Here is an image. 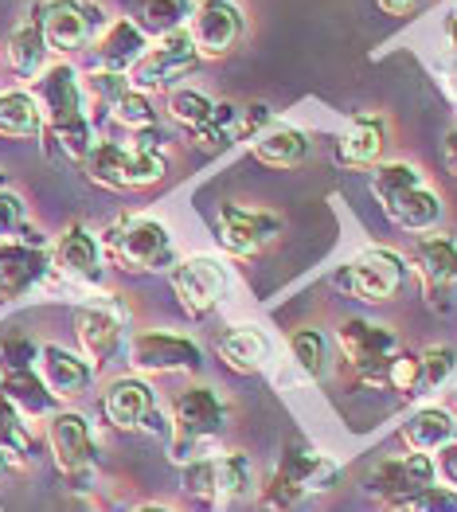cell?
Segmentation results:
<instances>
[{"label":"cell","mask_w":457,"mask_h":512,"mask_svg":"<svg viewBox=\"0 0 457 512\" xmlns=\"http://www.w3.org/2000/svg\"><path fill=\"white\" fill-rule=\"evenodd\" d=\"M32 98L40 106L43 137L55 141L71 161L83 165L86 153L94 149V133H90L79 71L71 63H47L40 79H32Z\"/></svg>","instance_id":"cell-1"},{"label":"cell","mask_w":457,"mask_h":512,"mask_svg":"<svg viewBox=\"0 0 457 512\" xmlns=\"http://www.w3.org/2000/svg\"><path fill=\"white\" fill-rule=\"evenodd\" d=\"M372 196L383 215L403 231H434L442 223V200L430 184H422V172L411 161H383L372 172Z\"/></svg>","instance_id":"cell-2"},{"label":"cell","mask_w":457,"mask_h":512,"mask_svg":"<svg viewBox=\"0 0 457 512\" xmlns=\"http://www.w3.org/2000/svg\"><path fill=\"white\" fill-rule=\"evenodd\" d=\"M102 255L125 274H161L176 266V247L161 219L122 212L102 231Z\"/></svg>","instance_id":"cell-3"},{"label":"cell","mask_w":457,"mask_h":512,"mask_svg":"<svg viewBox=\"0 0 457 512\" xmlns=\"http://www.w3.org/2000/svg\"><path fill=\"white\" fill-rule=\"evenodd\" d=\"M336 481H340V470H336L325 454L290 442L286 454L278 458L274 473L262 481L258 501H262V509H270V512H293L305 497L329 493Z\"/></svg>","instance_id":"cell-4"},{"label":"cell","mask_w":457,"mask_h":512,"mask_svg":"<svg viewBox=\"0 0 457 512\" xmlns=\"http://www.w3.org/2000/svg\"><path fill=\"white\" fill-rule=\"evenodd\" d=\"M223 423H227V403L215 387L196 384L180 391L172 399V462L188 466V462L204 458L200 450L219 438Z\"/></svg>","instance_id":"cell-5"},{"label":"cell","mask_w":457,"mask_h":512,"mask_svg":"<svg viewBox=\"0 0 457 512\" xmlns=\"http://www.w3.org/2000/svg\"><path fill=\"white\" fill-rule=\"evenodd\" d=\"M86 176L98 188H114V192H133V188H149L165 176V153L161 149H145V145H118V141H94V149L83 161Z\"/></svg>","instance_id":"cell-6"},{"label":"cell","mask_w":457,"mask_h":512,"mask_svg":"<svg viewBox=\"0 0 457 512\" xmlns=\"http://www.w3.org/2000/svg\"><path fill=\"white\" fill-rule=\"evenodd\" d=\"M336 348H340L348 372H356L364 384L372 387H387V372L403 352L399 337L387 325H375L364 317H352L336 329Z\"/></svg>","instance_id":"cell-7"},{"label":"cell","mask_w":457,"mask_h":512,"mask_svg":"<svg viewBox=\"0 0 457 512\" xmlns=\"http://www.w3.org/2000/svg\"><path fill=\"white\" fill-rule=\"evenodd\" d=\"M43 28V40L59 55H75L98 40V32L110 24L106 12L94 0H40L32 4Z\"/></svg>","instance_id":"cell-8"},{"label":"cell","mask_w":457,"mask_h":512,"mask_svg":"<svg viewBox=\"0 0 457 512\" xmlns=\"http://www.w3.org/2000/svg\"><path fill=\"white\" fill-rule=\"evenodd\" d=\"M196 67H200V51H196V43H192L188 28H184V32H172L165 40H153L145 47V55L129 71V86L141 90V94H153V90H168L172 94L176 83L184 75H192Z\"/></svg>","instance_id":"cell-9"},{"label":"cell","mask_w":457,"mask_h":512,"mask_svg":"<svg viewBox=\"0 0 457 512\" xmlns=\"http://www.w3.org/2000/svg\"><path fill=\"white\" fill-rule=\"evenodd\" d=\"M333 286L340 294H348V298L379 305V301L399 294V286H403V258L395 255V251H383V247L360 251V255L348 258L336 270Z\"/></svg>","instance_id":"cell-10"},{"label":"cell","mask_w":457,"mask_h":512,"mask_svg":"<svg viewBox=\"0 0 457 512\" xmlns=\"http://www.w3.org/2000/svg\"><path fill=\"white\" fill-rule=\"evenodd\" d=\"M254 470L247 454H204L184 466V493L196 501H235L250 497Z\"/></svg>","instance_id":"cell-11"},{"label":"cell","mask_w":457,"mask_h":512,"mask_svg":"<svg viewBox=\"0 0 457 512\" xmlns=\"http://www.w3.org/2000/svg\"><path fill=\"white\" fill-rule=\"evenodd\" d=\"M204 352L184 333L145 329L129 341V368L137 376H165V372H200Z\"/></svg>","instance_id":"cell-12"},{"label":"cell","mask_w":457,"mask_h":512,"mask_svg":"<svg viewBox=\"0 0 457 512\" xmlns=\"http://www.w3.org/2000/svg\"><path fill=\"white\" fill-rule=\"evenodd\" d=\"M434 458L430 454H403V458H387L379 462L364 485V493L379 501L383 509H407L426 485H434Z\"/></svg>","instance_id":"cell-13"},{"label":"cell","mask_w":457,"mask_h":512,"mask_svg":"<svg viewBox=\"0 0 457 512\" xmlns=\"http://www.w3.org/2000/svg\"><path fill=\"white\" fill-rule=\"evenodd\" d=\"M75 337L90 360V368H102L125 341V309L118 298L98 294L75 309Z\"/></svg>","instance_id":"cell-14"},{"label":"cell","mask_w":457,"mask_h":512,"mask_svg":"<svg viewBox=\"0 0 457 512\" xmlns=\"http://www.w3.org/2000/svg\"><path fill=\"white\" fill-rule=\"evenodd\" d=\"M282 235V215L274 212H254V208H239V204H223L215 215V239L227 255L254 258L262 255L274 239Z\"/></svg>","instance_id":"cell-15"},{"label":"cell","mask_w":457,"mask_h":512,"mask_svg":"<svg viewBox=\"0 0 457 512\" xmlns=\"http://www.w3.org/2000/svg\"><path fill=\"white\" fill-rule=\"evenodd\" d=\"M168 282H172V294L188 317H208L219 305V298L227 294V270L208 255L180 258L168 270Z\"/></svg>","instance_id":"cell-16"},{"label":"cell","mask_w":457,"mask_h":512,"mask_svg":"<svg viewBox=\"0 0 457 512\" xmlns=\"http://www.w3.org/2000/svg\"><path fill=\"white\" fill-rule=\"evenodd\" d=\"M247 20L243 8L235 0H200L192 20H188V36L196 43L200 59H223L235 51V43L243 40Z\"/></svg>","instance_id":"cell-17"},{"label":"cell","mask_w":457,"mask_h":512,"mask_svg":"<svg viewBox=\"0 0 457 512\" xmlns=\"http://www.w3.org/2000/svg\"><path fill=\"white\" fill-rule=\"evenodd\" d=\"M51 270V247L43 235L0 243V301L28 298Z\"/></svg>","instance_id":"cell-18"},{"label":"cell","mask_w":457,"mask_h":512,"mask_svg":"<svg viewBox=\"0 0 457 512\" xmlns=\"http://www.w3.org/2000/svg\"><path fill=\"white\" fill-rule=\"evenodd\" d=\"M102 258V243L86 223H71L51 247L55 270L75 286H102Z\"/></svg>","instance_id":"cell-19"},{"label":"cell","mask_w":457,"mask_h":512,"mask_svg":"<svg viewBox=\"0 0 457 512\" xmlns=\"http://www.w3.org/2000/svg\"><path fill=\"white\" fill-rule=\"evenodd\" d=\"M47 442H51L55 466L67 477H79L94 466V434L79 411H55L47 423Z\"/></svg>","instance_id":"cell-20"},{"label":"cell","mask_w":457,"mask_h":512,"mask_svg":"<svg viewBox=\"0 0 457 512\" xmlns=\"http://www.w3.org/2000/svg\"><path fill=\"white\" fill-rule=\"evenodd\" d=\"M102 415L114 430H145L157 415V395L141 376H122L106 387Z\"/></svg>","instance_id":"cell-21"},{"label":"cell","mask_w":457,"mask_h":512,"mask_svg":"<svg viewBox=\"0 0 457 512\" xmlns=\"http://www.w3.org/2000/svg\"><path fill=\"white\" fill-rule=\"evenodd\" d=\"M36 372H40L43 387L55 399H79V395H86L90 380H94L90 360L79 356V352H71V348H63V344H40Z\"/></svg>","instance_id":"cell-22"},{"label":"cell","mask_w":457,"mask_h":512,"mask_svg":"<svg viewBox=\"0 0 457 512\" xmlns=\"http://www.w3.org/2000/svg\"><path fill=\"white\" fill-rule=\"evenodd\" d=\"M145 47H149V40L133 28V20L114 16V20L98 32V40L90 43L94 71H102V75H125V79H129L133 63L145 55Z\"/></svg>","instance_id":"cell-23"},{"label":"cell","mask_w":457,"mask_h":512,"mask_svg":"<svg viewBox=\"0 0 457 512\" xmlns=\"http://www.w3.org/2000/svg\"><path fill=\"white\" fill-rule=\"evenodd\" d=\"M192 12H196L192 0H125V20H133V28L149 43L184 32Z\"/></svg>","instance_id":"cell-24"},{"label":"cell","mask_w":457,"mask_h":512,"mask_svg":"<svg viewBox=\"0 0 457 512\" xmlns=\"http://www.w3.org/2000/svg\"><path fill=\"white\" fill-rule=\"evenodd\" d=\"M411 266H415V274L430 294H442V290L457 286V243L446 235L422 239L411 251Z\"/></svg>","instance_id":"cell-25"},{"label":"cell","mask_w":457,"mask_h":512,"mask_svg":"<svg viewBox=\"0 0 457 512\" xmlns=\"http://www.w3.org/2000/svg\"><path fill=\"white\" fill-rule=\"evenodd\" d=\"M457 434V419L446 411V407H422L415 411L403 430H399V438H403V446L411 450V454H438L442 446H450Z\"/></svg>","instance_id":"cell-26"},{"label":"cell","mask_w":457,"mask_h":512,"mask_svg":"<svg viewBox=\"0 0 457 512\" xmlns=\"http://www.w3.org/2000/svg\"><path fill=\"white\" fill-rule=\"evenodd\" d=\"M383 153V118L375 114H356L348 129L340 133V145H336V161L344 169H372Z\"/></svg>","instance_id":"cell-27"},{"label":"cell","mask_w":457,"mask_h":512,"mask_svg":"<svg viewBox=\"0 0 457 512\" xmlns=\"http://www.w3.org/2000/svg\"><path fill=\"white\" fill-rule=\"evenodd\" d=\"M215 352H219V360L231 372L250 376V372H262L266 368V360H270V337L262 329H254V325H235V329H227L215 341Z\"/></svg>","instance_id":"cell-28"},{"label":"cell","mask_w":457,"mask_h":512,"mask_svg":"<svg viewBox=\"0 0 457 512\" xmlns=\"http://www.w3.org/2000/svg\"><path fill=\"white\" fill-rule=\"evenodd\" d=\"M250 153L266 169H293L309 157V137L293 126H266L250 137Z\"/></svg>","instance_id":"cell-29"},{"label":"cell","mask_w":457,"mask_h":512,"mask_svg":"<svg viewBox=\"0 0 457 512\" xmlns=\"http://www.w3.org/2000/svg\"><path fill=\"white\" fill-rule=\"evenodd\" d=\"M47 55H51V47L43 40L40 20H36V12H28V20H20L8 32V63H12V71L20 79L32 83V79H40L43 71H47Z\"/></svg>","instance_id":"cell-30"},{"label":"cell","mask_w":457,"mask_h":512,"mask_svg":"<svg viewBox=\"0 0 457 512\" xmlns=\"http://www.w3.org/2000/svg\"><path fill=\"white\" fill-rule=\"evenodd\" d=\"M0 391H4V399H8L20 415H47V411H51V403H55V395L43 387L36 368L4 372V376H0Z\"/></svg>","instance_id":"cell-31"},{"label":"cell","mask_w":457,"mask_h":512,"mask_svg":"<svg viewBox=\"0 0 457 512\" xmlns=\"http://www.w3.org/2000/svg\"><path fill=\"white\" fill-rule=\"evenodd\" d=\"M0 137H43V118L32 90H0Z\"/></svg>","instance_id":"cell-32"},{"label":"cell","mask_w":457,"mask_h":512,"mask_svg":"<svg viewBox=\"0 0 457 512\" xmlns=\"http://www.w3.org/2000/svg\"><path fill=\"white\" fill-rule=\"evenodd\" d=\"M290 364L301 380H321L329 368V341L317 329H293L290 333Z\"/></svg>","instance_id":"cell-33"},{"label":"cell","mask_w":457,"mask_h":512,"mask_svg":"<svg viewBox=\"0 0 457 512\" xmlns=\"http://www.w3.org/2000/svg\"><path fill=\"white\" fill-rule=\"evenodd\" d=\"M168 114H172L176 126H184L188 133H196L200 126H208L211 122L215 102H211L208 94L192 90V86H176V90L168 94Z\"/></svg>","instance_id":"cell-34"},{"label":"cell","mask_w":457,"mask_h":512,"mask_svg":"<svg viewBox=\"0 0 457 512\" xmlns=\"http://www.w3.org/2000/svg\"><path fill=\"white\" fill-rule=\"evenodd\" d=\"M110 118L122 129H129L133 137L157 129V110H153L149 94H141V90H133V86H125L122 94H118V102L110 106Z\"/></svg>","instance_id":"cell-35"},{"label":"cell","mask_w":457,"mask_h":512,"mask_svg":"<svg viewBox=\"0 0 457 512\" xmlns=\"http://www.w3.org/2000/svg\"><path fill=\"white\" fill-rule=\"evenodd\" d=\"M457 368V348L450 344H434V348H426L422 356H418V391H434V387H442L450 380V372Z\"/></svg>","instance_id":"cell-36"},{"label":"cell","mask_w":457,"mask_h":512,"mask_svg":"<svg viewBox=\"0 0 457 512\" xmlns=\"http://www.w3.org/2000/svg\"><path fill=\"white\" fill-rule=\"evenodd\" d=\"M32 235H40V231L28 223L24 196L12 192V188H4L0 192V243H8V239H32Z\"/></svg>","instance_id":"cell-37"},{"label":"cell","mask_w":457,"mask_h":512,"mask_svg":"<svg viewBox=\"0 0 457 512\" xmlns=\"http://www.w3.org/2000/svg\"><path fill=\"white\" fill-rule=\"evenodd\" d=\"M0 450L4 454H32V438L24 430V415L0 391Z\"/></svg>","instance_id":"cell-38"},{"label":"cell","mask_w":457,"mask_h":512,"mask_svg":"<svg viewBox=\"0 0 457 512\" xmlns=\"http://www.w3.org/2000/svg\"><path fill=\"white\" fill-rule=\"evenodd\" d=\"M36 344L28 341L24 333H12V337H4L0 341V364H4V372H16V368H36Z\"/></svg>","instance_id":"cell-39"},{"label":"cell","mask_w":457,"mask_h":512,"mask_svg":"<svg viewBox=\"0 0 457 512\" xmlns=\"http://www.w3.org/2000/svg\"><path fill=\"white\" fill-rule=\"evenodd\" d=\"M403 512H457V493L434 481V485H426Z\"/></svg>","instance_id":"cell-40"},{"label":"cell","mask_w":457,"mask_h":512,"mask_svg":"<svg viewBox=\"0 0 457 512\" xmlns=\"http://www.w3.org/2000/svg\"><path fill=\"white\" fill-rule=\"evenodd\" d=\"M434 473H438V481H442L446 489L457 493V434L450 446H442V450L434 454Z\"/></svg>","instance_id":"cell-41"},{"label":"cell","mask_w":457,"mask_h":512,"mask_svg":"<svg viewBox=\"0 0 457 512\" xmlns=\"http://www.w3.org/2000/svg\"><path fill=\"white\" fill-rule=\"evenodd\" d=\"M375 8L383 16H415L418 8H422V0H375Z\"/></svg>","instance_id":"cell-42"},{"label":"cell","mask_w":457,"mask_h":512,"mask_svg":"<svg viewBox=\"0 0 457 512\" xmlns=\"http://www.w3.org/2000/svg\"><path fill=\"white\" fill-rule=\"evenodd\" d=\"M442 161H446V169L457 176V129H450V133L442 137Z\"/></svg>","instance_id":"cell-43"},{"label":"cell","mask_w":457,"mask_h":512,"mask_svg":"<svg viewBox=\"0 0 457 512\" xmlns=\"http://www.w3.org/2000/svg\"><path fill=\"white\" fill-rule=\"evenodd\" d=\"M446 43H450V51L457 55V12L454 16H446Z\"/></svg>","instance_id":"cell-44"},{"label":"cell","mask_w":457,"mask_h":512,"mask_svg":"<svg viewBox=\"0 0 457 512\" xmlns=\"http://www.w3.org/2000/svg\"><path fill=\"white\" fill-rule=\"evenodd\" d=\"M129 512H172L168 505H137V509H129Z\"/></svg>","instance_id":"cell-45"},{"label":"cell","mask_w":457,"mask_h":512,"mask_svg":"<svg viewBox=\"0 0 457 512\" xmlns=\"http://www.w3.org/2000/svg\"><path fill=\"white\" fill-rule=\"evenodd\" d=\"M8 470V454H4V450H0V473Z\"/></svg>","instance_id":"cell-46"},{"label":"cell","mask_w":457,"mask_h":512,"mask_svg":"<svg viewBox=\"0 0 457 512\" xmlns=\"http://www.w3.org/2000/svg\"><path fill=\"white\" fill-rule=\"evenodd\" d=\"M4 188H8V172L0 169V192H4Z\"/></svg>","instance_id":"cell-47"}]
</instances>
